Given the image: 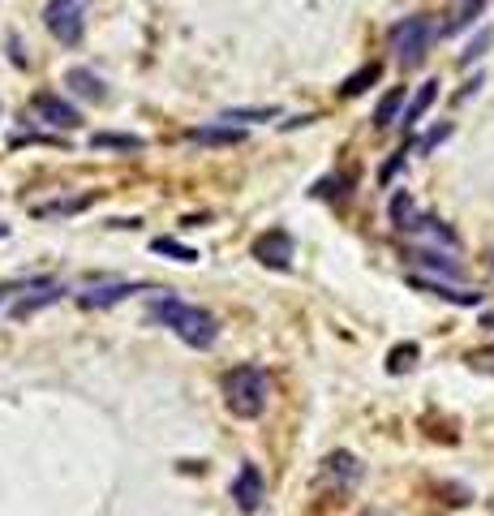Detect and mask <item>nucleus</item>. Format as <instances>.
Masks as SVG:
<instances>
[{"instance_id": "obj_1", "label": "nucleus", "mask_w": 494, "mask_h": 516, "mask_svg": "<svg viewBox=\"0 0 494 516\" xmlns=\"http://www.w3.org/2000/svg\"><path fill=\"white\" fill-rule=\"evenodd\" d=\"M147 319L151 323H164L172 336L190 349H211L220 340V319L211 310L194 306V301H181V297H151L147 306Z\"/></svg>"}, {"instance_id": "obj_2", "label": "nucleus", "mask_w": 494, "mask_h": 516, "mask_svg": "<svg viewBox=\"0 0 494 516\" xmlns=\"http://www.w3.org/2000/svg\"><path fill=\"white\" fill-rule=\"evenodd\" d=\"M267 396H271V379L263 366H237L224 375V405L232 418H258L267 409Z\"/></svg>"}, {"instance_id": "obj_3", "label": "nucleus", "mask_w": 494, "mask_h": 516, "mask_svg": "<svg viewBox=\"0 0 494 516\" xmlns=\"http://www.w3.org/2000/svg\"><path fill=\"white\" fill-rule=\"evenodd\" d=\"M443 35V26H434L430 13H413V18H400L387 31V48L396 52L400 65H421L430 52V43Z\"/></svg>"}, {"instance_id": "obj_4", "label": "nucleus", "mask_w": 494, "mask_h": 516, "mask_svg": "<svg viewBox=\"0 0 494 516\" xmlns=\"http://www.w3.org/2000/svg\"><path fill=\"white\" fill-rule=\"evenodd\" d=\"M43 26L61 48H78L86 35V9L82 0H48L43 5Z\"/></svg>"}, {"instance_id": "obj_5", "label": "nucleus", "mask_w": 494, "mask_h": 516, "mask_svg": "<svg viewBox=\"0 0 494 516\" xmlns=\"http://www.w3.org/2000/svg\"><path fill=\"white\" fill-rule=\"evenodd\" d=\"M250 254H254L263 267H271V271H288V267H293V258H297V241H293V233H288V228H267V233L254 237Z\"/></svg>"}, {"instance_id": "obj_6", "label": "nucleus", "mask_w": 494, "mask_h": 516, "mask_svg": "<svg viewBox=\"0 0 494 516\" xmlns=\"http://www.w3.org/2000/svg\"><path fill=\"white\" fill-rule=\"evenodd\" d=\"M31 108H35V117L43 125H52V129H78L82 125V112L69 104L65 95H56V91H39L31 99Z\"/></svg>"}, {"instance_id": "obj_7", "label": "nucleus", "mask_w": 494, "mask_h": 516, "mask_svg": "<svg viewBox=\"0 0 494 516\" xmlns=\"http://www.w3.org/2000/svg\"><path fill=\"white\" fill-rule=\"evenodd\" d=\"M228 491H232V499H237V508L245 516H254L258 508H263V499H267V482H263V473H258V465H241Z\"/></svg>"}, {"instance_id": "obj_8", "label": "nucleus", "mask_w": 494, "mask_h": 516, "mask_svg": "<svg viewBox=\"0 0 494 516\" xmlns=\"http://www.w3.org/2000/svg\"><path fill=\"white\" fill-rule=\"evenodd\" d=\"M65 86L74 91L78 99H86V104H108V82L95 74V69H86V65H74V69H65Z\"/></svg>"}, {"instance_id": "obj_9", "label": "nucleus", "mask_w": 494, "mask_h": 516, "mask_svg": "<svg viewBox=\"0 0 494 516\" xmlns=\"http://www.w3.org/2000/svg\"><path fill=\"white\" fill-rule=\"evenodd\" d=\"M142 289H147V284H134V280L99 284V289H91V293H82V297H78V306H82V310H108V306H116V301L134 297V293H142Z\"/></svg>"}, {"instance_id": "obj_10", "label": "nucleus", "mask_w": 494, "mask_h": 516, "mask_svg": "<svg viewBox=\"0 0 494 516\" xmlns=\"http://www.w3.org/2000/svg\"><path fill=\"white\" fill-rule=\"evenodd\" d=\"M185 138L202 142V147H237V142H245V129L220 121V125H194V129H185Z\"/></svg>"}, {"instance_id": "obj_11", "label": "nucleus", "mask_w": 494, "mask_h": 516, "mask_svg": "<svg viewBox=\"0 0 494 516\" xmlns=\"http://www.w3.org/2000/svg\"><path fill=\"white\" fill-rule=\"evenodd\" d=\"M409 284L417 293H430V297H443V301H456V306H482V293L473 289H452L447 280H430V276H409Z\"/></svg>"}, {"instance_id": "obj_12", "label": "nucleus", "mask_w": 494, "mask_h": 516, "mask_svg": "<svg viewBox=\"0 0 494 516\" xmlns=\"http://www.w3.org/2000/svg\"><path fill=\"white\" fill-rule=\"evenodd\" d=\"M404 108H409V99H404V86H391V91L379 99V108H374V129H391V125L404 117Z\"/></svg>"}, {"instance_id": "obj_13", "label": "nucleus", "mask_w": 494, "mask_h": 516, "mask_svg": "<svg viewBox=\"0 0 494 516\" xmlns=\"http://www.w3.org/2000/svg\"><path fill=\"white\" fill-rule=\"evenodd\" d=\"M413 237H426V241H434V246H447V250H456L460 241H456V233L447 228L443 220H434V215H417V224L409 228Z\"/></svg>"}, {"instance_id": "obj_14", "label": "nucleus", "mask_w": 494, "mask_h": 516, "mask_svg": "<svg viewBox=\"0 0 494 516\" xmlns=\"http://www.w3.org/2000/svg\"><path fill=\"white\" fill-rule=\"evenodd\" d=\"M434 99H439V82H434V78H430V82H421V86H417V95L409 99V108H404V117H400V121H404V129H413L421 117H426Z\"/></svg>"}, {"instance_id": "obj_15", "label": "nucleus", "mask_w": 494, "mask_h": 516, "mask_svg": "<svg viewBox=\"0 0 494 516\" xmlns=\"http://www.w3.org/2000/svg\"><path fill=\"white\" fill-rule=\"evenodd\" d=\"M379 78H383V65H379V61H366V65L357 69V74H348V78L340 82V95H344V99H357L361 91H370V86L379 82Z\"/></svg>"}, {"instance_id": "obj_16", "label": "nucleus", "mask_w": 494, "mask_h": 516, "mask_svg": "<svg viewBox=\"0 0 494 516\" xmlns=\"http://www.w3.org/2000/svg\"><path fill=\"white\" fill-rule=\"evenodd\" d=\"M391 224H396L400 228V233H409V228L417 224V207H413V194L409 190H396V194H391Z\"/></svg>"}, {"instance_id": "obj_17", "label": "nucleus", "mask_w": 494, "mask_h": 516, "mask_svg": "<svg viewBox=\"0 0 494 516\" xmlns=\"http://www.w3.org/2000/svg\"><path fill=\"white\" fill-rule=\"evenodd\" d=\"M327 478H340L344 486H353V482L361 478L357 456H353V452H331V456H327Z\"/></svg>"}, {"instance_id": "obj_18", "label": "nucleus", "mask_w": 494, "mask_h": 516, "mask_svg": "<svg viewBox=\"0 0 494 516\" xmlns=\"http://www.w3.org/2000/svg\"><path fill=\"white\" fill-rule=\"evenodd\" d=\"M413 258H417V267H430V271H439V276H447V280H464L460 263H452V258L439 254V250H417Z\"/></svg>"}, {"instance_id": "obj_19", "label": "nucleus", "mask_w": 494, "mask_h": 516, "mask_svg": "<svg viewBox=\"0 0 494 516\" xmlns=\"http://www.w3.org/2000/svg\"><path fill=\"white\" fill-rule=\"evenodd\" d=\"M91 147L95 151H142L147 142L138 134H91Z\"/></svg>"}, {"instance_id": "obj_20", "label": "nucleus", "mask_w": 494, "mask_h": 516, "mask_svg": "<svg viewBox=\"0 0 494 516\" xmlns=\"http://www.w3.org/2000/svg\"><path fill=\"white\" fill-rule=\"evenodd\" d=\"M61 297H65V284H52V289H43L39 297L18 301V306H13V314H18V319H26V314H35V310H43V306H52V301H61Z\"/></svg>"}, {"instance_id": "obj_21", "label": "nucleus", "mask_w": 494, "mask_h": 516, "mask_svg": "<svg viewBox=\"0 0 494 516\" xmlns=\"http://www.w3.org/2000/svg\"><path fill=\"white\" fill-rule=\"evenodd\" d=\"M490 5V0H464V5H460V13H456V18L452 22H447L443 26V35H456V31H464V26H473L477 18H482V9Z\"/></svg>"}, {"instance_id": "obj_22", "label": "nucleus", "mask_w": 494, "mask_h": 516, "mask_svg": "<svg viewBox=\"0 0 494 516\" xmlns=\"http://www.w3.org/2000/svg\"><path fill=\"white\" fill-rule=\"evenodd\" d=\"M151 250H155V254L177 258V263H198V258H202L194 246H181V241H172V237H155V241H151Z\"/></svg>"}, {"instance_id": "obj_23", "label": "nucleus", "mask_w": 494, "mask_h": 516, "mask_svg": "<svg viewBox=\"0 0 494 516\" xmlns=\"http://www.w3.org/2000/svg\"><path fill=\"white\" fill-rule=\"evenodd\" d=\"M280 117V108H228L224 112V121H275Z\"/></svg>"}, {"instance_id": "obj_24", "label": "nucleus", "mask_w": 494, "mask_h": 516, "mask_svg": "<svg viewBox=\"0 0 494 516\" xmlns=\"http://www.w3.org/2000/svg\"><path fill=\"white\" fill-rule=\"evenodd\" d=\"M413 362H417V344H400V349H391L387 370H391V375H400V370H409Z\"/></svg>"}, {"instance_id": "obj_25", "label": "nucleus", "mask_w": 494, "mask_h": 516, "mask_svg": "<svg viewBox=\"0 0 494 516\" xmlns=\"http://www.w3.org/2000/svg\"><path fill=\"white\" fill-rule=\"evenodd\" d=\"M486 48H490V31H482V35H477V39L469 43V48L460 52V65H473V61H477V56H482Z\"/></svg>"}, {"instance_id": "obj_26", "label": "nucleus", "mask_w": 494, "mask_h": 516, "mask_svg": "<svg viewBox=\"0 0 494 516\" xmlns=\"http://www.w3.org/2000/svg\"><path fill=\"white\" fill-rule=\"evenodd\" d=\"M447 134H452V125H439V129H430V134H426V138H421V142H417V155H426V151H434V147H439V142H443Z\"/></svg>"}, {"instance_id": "obj_27", "label": "nucleus", "mask_w": 494, "mask_h": 516, "mask_svg": "<svg viewBox=\"0 0 494 516\" xmlns=\"http://www.w3.org/2000/svg\"><path fill=\"white\" fill-rule=\"evenodd\" d=\"M469 366H473V370H486V375H494V349H477V353H469Z\"/></svg>"}, {"instance_id": "obj_28", "label": "nucleus", "mask_w": 494, "mask_h": 516, "mask_svg": "<svg viewBox=\"0 0 494 516\" xmlns=\"http://www.w3.org/2000/svg\"><path fill=\"white\" fill-rule=\"evenodd\" d=\"M404 155H409V151H396V155H391L387 168H383V181H391V177H396V172L404 168Z\"/></svg>"}, {"instance_id": "obj_29", "label": "nucleus", "mask_w": 494, "mask_h": 516, "mask_svg": "<svg viewBox=\"0 0 494 516\" xmlns=\"http://www.w3.org/2000/svg\"><path fill=\"white\" fill-rule=\"evenodd\" d=\"M482 327H490V332H494V310H490V314H482Z\"/></svg>"}, {"instance_id": "obj_30", "label": "nucleus", "mask_w": 494, "mask_h": 516, "mask_svg": "<svg viewBox=\"0 0 494 516\" xmlns=\"http://www.w3.org/2000/svg\"><path fill=\"white\" fill-rule=\"evenodd\" d=\"M357 516H391V512H379V508H366V512H357Z\"/></svg>"}, {"instance_id": "obj_31", "label": "nucleus", "mask_w": 494, "mask_h": 516, "mask_svg": "<svg viewBox=\"0 0 494 516\" xmlns=\"http://www.w3.org/2000/svg\"><path fill=\"white\" fill-rule=\"evenodd\" d=\"M5 293H9V289H0V301H5Z\"/></svg>"}, {"instance_id": "obj_32", "label": "nucleus", "mask_w": 494, "mask_h": 516, "mask_svg": "<svg viewBox=\"0 0 494 516\" xmlns=\"http://www.w3.org/2000/svg\"><path fill=\"white\" fill-rule=\"evenodd\" d=\"M490 267H494V254H490Z\"/></svg>"}]
</instances>
